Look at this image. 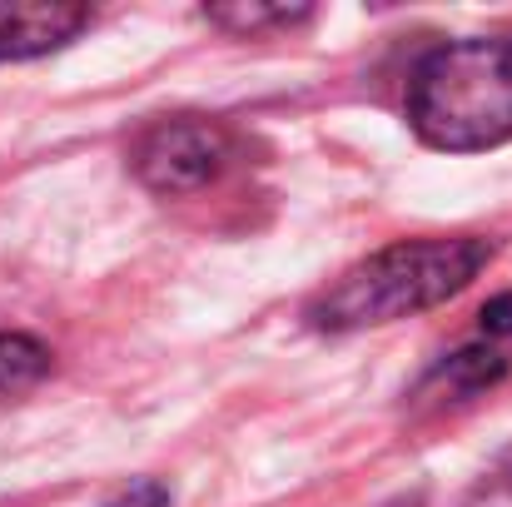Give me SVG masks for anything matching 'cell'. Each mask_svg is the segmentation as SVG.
<instances>
[{
	"instance_id": "10",
	"label": "cell",
	"mask_w": 512,
	"mask_h": 507,
	"mask_svg": "<svg viewBox=\"0 0 512 507\" xmlns=\"http://www.w3.org/2000/svg\"><path fill=\"white\" fill-rule=\"evenodd\" d=\"M493 483H498L503 493H512V443L498 453V463H493Z\"/></svg>"
},
{
	"instance_id": "9",
	"label": "cell",
	"mask_w": 512,
	"mask_h": 507,
	"mask_svg": "<svg viewBox=\"0 0 512 507\" xmlns=\"http://www.w3.org/2000/svg\"><path fill=\"white\" fill-rule=\"evenodd\" d=\"M483 334L488 338H508L512 334V294H498L483 304Z\"/></svg>"
},
{
	"instance_id": "6",
	"label": "cell",
	"mask_w": 512,
	"mask_h": 507,
	"mask_svg": "<svg viewBox=\"0 0 512 507\" xmlns=\"http://www.w3.org/2000/svg\"><path fill=\"white\" fill-rule=\"evenodd\" d=\"M50 378V348L30 334H0V403L25 398Z\"/></svg>"
},
{
	"instance_id": "7",
	"label": "cell",
	"mask_w": 512,
	"mask_h": 507,
	"mask_svg": "<svg viewBox=\"0 0 512 507\" xmlns=\"http://www.w3.org/2000/svg\"><path fill=\"white\" fill-rule=\"evenodd\" d=\"M214 25L234 30V35H264V30H289L299 20H309L314 10L309 5H259V0H234V5H209L204 10Z\"/></svg>"
},
{
	"instance_id": "4",
	"label": "cell",
	"mask_w": 512,
	"mask_h": 507,
	"mask_svg": "<svg viewBox=\"0 0 512 507\" xmlns=\"http://www.w3.org/2000/svg\"><path fill=\"white\" fill-rule=\"evenodd\" d=\"M90 25L85 5L70 0H0V60H35L70 45Z\"/></svg>"
},
{
	"instance_id": "3",
	"label": "cell",
	"mask_w": 512,
	"mask_h": 507,
	"mask_svg": "<svg viewBox=\"0 0 512 507\" xmlns=\"http://www.w3.org/2000/svg\"><path fill=\"white\" fill-rule=\"evenodd\" d=\"M229 160H234V135L204 115L155 120L130 145L135 179L155 194H194V189L214 184L229 169Z\"/></svg>"
},
{
	"instance_id": "2",
	"label": "cell",
	"mask_w": 512,
	"mask_h": 507,
	"mask_svg": "<svg viewBox=\"0 0 512 507\" xmlns=\"http://www.w3.org/2000/svg\"><path fill=\"white\" fill-rule=\"evenodd\" d=\"M408 125L428 150L473 155L512 140V35L428 50L408 75Z\"/></svg>"
},
{
	"instance_id": "8",
	"label": "cell",
	"mask_w": 512,
	"mask_h": 507,
	"mask_svg": "<svg viewBox=\"0 0 512 507\" xmlns=\"http://www.w3.org/2000/svg\"><path fill=\"white\" fill-rule=\"evenodd\" d=\"M105 507H170V488L155 478H135L130 488H120Z\"/></svg>"
},
{
	"instance_id": "1",
	"label": "cell",
	"mask_w": 512,
	"mask_h": 507,
	"mask_svg": "<svg viewBox=\"0 0 512 507\" xmlns=\"http://www.w3.org/2000/svg\"><path fill=\"white\" fill-rule=\"evenodd\" d=\"M493 264V244L478 234L458 239H398L339 279L309 304V324L324 334H353L413 319L423 309H438L443 299L463 294L483 269Z\"/></svg>"
},
{
	"instance_id": "5",
	"label": "cell",
	"mask_w": 512,
	"mask_h": 507,
	"mask_svg": "<svg viewBox=\"0 0 512 507\" xmlns=\"http://www.w3.org/2000/svg\"><path fill=\"white\" fill-rule=\"evenodd\" d=\"M453 398H473V393H483V388H493V383H503L508 378V353L503 348H488V343H468V348H458L453 358H443V368L433 373Z\"/></svg>"
}]
</instances>
